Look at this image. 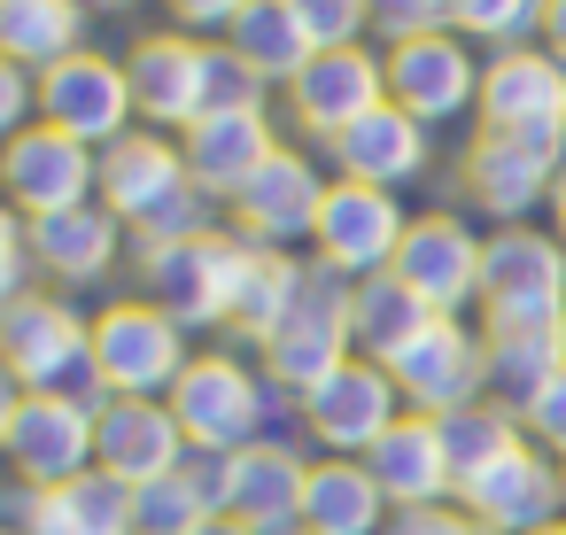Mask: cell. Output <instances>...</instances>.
I'll return each mask as SVG.
<instances>
[{
  "label": "cell",
  "mask_w": 566,
  "mask_h": 535,
  "mask_svg": "<svg viewBox=\"0 0 566 535\" xmlns=\"http://www.w3.org/2000/svg\"><path fill=\"white\" fill-rule=\"evenodd\" d=\"M102 210L140 241V249H164V241H195V233H218L210 225V195L195 187L187 171V148L171 133H125L117 148H102Z\"/></svg>",
  "instance_id": "6da1fadb"
},
{
  "label": "cell",
  "mask_w": 566,
  "mask_h": 535,
  "mask_svg": "<svg viewBox=\"0 0 566 535\" xmlns=\"http://www.w3.org/2000/svg\"><path fill=\"white\" fill-rule=\"evenodd\" d=\"M0 365L24 396H78V403H109L102 373H94V318H78L63 295H24L0 311Z\"/></svg>",
  "instance_id": "7a4b0ae2"
},
{
  "label": "cell",
  "mask_w": 566,
  "mask_h": 535,
  "mask_svg": "<svg viewBox=\"0 0 566 535\" xmlns=\"http://www.w3.org/2000/svg\"><path fill=\"white\" fill-rule=\"evenodd\" d=\"M481 334H558L566 318V241L535 225H496L481 256Z\"/></svg>",
  "instance_id": "3957f363"
},
{
  "label": "cell",
  "mask_w": 566,
  "mask_h": 535,
  "mask_svg": "<svg viewBox=\"0 0 566 535\" xmlns=\"http://www.w3.org/2000/svg\"><path fill=\"white\" fill-rule=\"evenodd\" d=\"M349 287H357V280H342L334 264H318V256L303 264V287H295L280 334L256 349V357H264V380H272L280 396H311L326 373H342V365L357 357V342H349Z\"/></svg>",
  "instance_id": "277c9868"
},
{
  "label": "cell",
  "mask_w": 566,
  "mask_h": 535,
  "mask_svg": "<svg viewBox=\"0 0 566 535\" xmlns=\"http://www.w3.org/2000/svg\"><path fill=\"white\" fill-rule=\"evenodd\" d=\"M164 403H171L187 450H249L272 427V380H264V365H241L233 349H202Z\"/></svg>",
  "instance_id": "5b68a950"
},
{
  "label": "cell",
  "mask_w": 566,
  "mask_h": 535,
  "mask_svg": "<svg viewBox=\"0 0 566 535\" xmlns=\"http://www.w3.org/2000/svg\"><path fill=\"white\" fill-rule=\"evenodd\" d=\"M187 365H195L187 326L164 303L117 295V303L94 311V373H102V396H171Z\"/></svg>",
  "instance_id": "8992f818"
},
{
  "label": "cell",
  "mask_w": 566,
  "mask_h": 535,
  "mask_svg": "<svg viewBox=\"0 0 566 535\" xmlns=\"http://www.w3.org/2000/svg\"><path fill=\"white\" fill-rule=\"evenodd\" d=\"M473 133H504V140H527V148H543V156L566 164V63L551 48L489 55Z\"/></svg>",
  "instance_id": "52a82bcc"
},
{
  "label": "cell",
  "mask_w": 566,
  "mask_h": 535,
  "mask_svg": "<svg viewBox=\"0 0 566 535\" xmlns=\"http://www.w3.org/2000/svg\"><path fill=\"white\" fill-rule=\"evenodd\" d=\"M210 55L218 40H195V32H140L125 48V78H133V109L148 133H195L210 117Z\"/></svg>",
  "instance_id": "ba28073f"
},
{
  "label": "cell",
  "mask_w": 566,
  "mask_h": 535,
  "mask_svg": "<svg viewBox=\"0 0 566 535\" xmlns=\"http://www.w3.org/2000/svg\"><path fill=\"white\" fill-rule=\"evenodd\" d=\"M388 380H396L403 411H419V419H450V411L481 403V396H489V349H481V326L434 318L419 342H403V349L388 357Z\"/></svg>",
  "instance_id": "9c48e42d"
},
{
  "label": "cell",
  "mask_w": 566,
  "mask_h": 535,
  "mask_svg": "<svg viewBox=\"0 0 566 535\" xmlns=\"http://www.w3.org/2000/svg\"><path fill=\"white\" fill-rule=\"evenodd\" d=\"M40 125L86 140L94 156L117 148L125 133H140V109H133V78H125V63L102 55V48H86V55L40 71Z\"/></svg>",
  "instance_id": "30bf717a"
},
{
  "label": "cell",
  "mask_w": 566,
  "mask_h": 535,
  "mask_svg": "<svg viewBox=\"0 0 566 535\" xmlns=\"http://www.w3.org/2000/svg\"><path fill=\"white\" fill-rule=\"evenodd\" d=\"M0 202L17 218H55V210L102 202V156L55 125H32L0 148Z\"/></svg>",
  "instance_id": "8fae6325"
},
{
  "label": "cell",
  "mask_w": 566,
  "mask_h": 535,
  "mask_svg": "<svg viewBox=\"0 0 566 535\" xmlns=\"http://www.w3.org/2000/svg\"><path fill=\"white\" fill-rule=\"evenodd\" d=\"M411 233V210L388 195V187H365V179H334L326 202H318V225H311V256L334 264L342 280H373L396 264Z\"/></svg>",
  "instance_id": "7c38bea8"
},
{
  "label": "cell",
  "mask_w": 566,
  "mask_h": 535,
  "mask_svg": "<svg viewBox=\"0 0 566 535\" xmlns=\"http://www.w3.org/2000/svg\"><path fill=\"white\" fill-rule=\"evenodd\" d=\"M380 102H388V63H380L373 48H326V55H311L303 78L280 94L287 125H295L303 140H318V148H334V140H342L349 125H365Z\"/></svg>",
  "instance_id": "4fadbf2b"
},
{
  "label": "cell",
  "mask_w": 566,
  "mask_h": 535,
  "mask_svg": "<svg viewBox=\"0 0 566 535\" xmlns=\"http://www.w3.org/2000/svg\"><path fill=\"white\" fill-rule=\"evenodd\" d=\"M233 264H241V233H195V241L140 249L148 303H164L187 334H202V326H226V318H233Z\"/></svg>",
  "instance_id": "5bb4252c"
},
{
  "label": "cell",
  "mask_w": 566,
  "mask_h": 535,
  "mask_svg": "<svg viewBox=\"0 0 566 535\" xmlns=\"http://www.w3.org/2000/svg\"><path fill=\"white\" fill-rule=\"evenodd\" d=\"M0 458L17 465L24 489H63V481L102 465V411L78 396H24Z\"/></svg>",
  "instance_id": "9a60e30c"
},
{
  "label": "cell",
  "mask_w": 566,
  "mask_h": 535,
  "mask_svg": "<svg viewBox=\"0 0 566 535\" xmlns=\"http://www.w3.org/2000/svg\"><path fill=\"white\" fill-rule=\"evenodd\" d=\"M388 63V102L411 109L419 125H450L481 109V48H465L458 32H427V40H396L380 48Z\"/></svg>",
  "instance_id": "2e32d148"
},
{
  "label": "cell",
  "mask_w": 566,
  "mask_h": 535,
  "mask_svg": "<svg viewBox=\"0 0 566 535\" xmlns=\"http://www.w3.org/2000/svg\"><path fill=\"white\" fill-rule=\"evenodd\" d=\"M295 411H303V434H311L326 458H365V450L403 419V396H396L388 365L349 357V365L326 373L311 396H295Z\"/></svg>",
  "instance_id": "e0dca14e"
},
{
  "label": "cell",
  "mask_w": 566,
  "mask_h": 535,
  "mask_svg": "<svg viewBox=\"0 0 566 535\" xmlns=\"http://www.w3.org/2000/svg\"><path fill=\"white\" fill-rule=\"evenodd\" d=\"M326 187L334 179H318V164H311V148H295V140H280L256 171H249V187L226 202V233H241V241H264V249H287V241H311V225H318V202H326Z\"/></svg>",
  "instance_id": "ac0fdd59"
},
{
  "label": "cell",
  "mask_w": 566,
  "mask_h": 535,
  "mask_svg": "<svg viewBox=\"0 0 566 535\" xmlns=\"http://www.w3.org/2000/svg\"><path fill=\"white\" fill-rule=\"evenodd\" d=\"M481 256H489V241H481L458 210H419L388 272H396L427 311L458 318L465 303H481Z\"/></svg>",
  "instance_id": "d6986e66"
},
{
  "label": "cell",
  "mask_w": 566,
  "mask_h": 535,
  "mask_svg": "<svg viewBox=\"0 0 566 535\" xmlns=\"http://www.w3.org/2000/svg\"><path fill=\"white\" fill-rule=\"evenodd\" d=\"M458 504H465L481 527H496V535H535V527L566 520V465H558L551 450L520 442V450H504L489 473H473V481L458 489Z\"/></svg>",
  "instance_id": "ffe728a7"
},
{
  "label": "cell",
  "mask_w": 566,
  "mask_h": 535,
  "mask_svg": "<svg viewBox=\"0 0 566 535\" xmlns=\"http://www.w3.org/2000/svg\"><path fill=\"white\" fill-rule=\"evenodd\" d=\"M558 171H566L558 156H543V148H527V140H504V133H473L465 156H458L465 202H473L481 218H496V225H527V218L551 202Z\"/></svg>",
  "instance_id": "44dd1931"
},
{
  "label": "cell",
  "mask_w": 566,
  "mask_h": 535,
  "mask_svg": "<svg viewBox=\"0 0 566 535\" xmlns=\"http://www.w3.org/2000/svg\"><path fill=\"white\" fill-rule=\"evenodd\" d=\"M326 164L342 171V179H365V187H411V179H427V164H434V125H419L411 109H396V102H380L365 125H349L334 148H326Z\"/></svg>",
  "instance_id": "7402d4cb"
},
{
  "label": "cell",
  "mask_w": 566,
  "mask_h": 535,
  "mask_svg": "<svg viewBox=\"0 0 566 535\" xmlns=\"http://www.w3.org/2000/svg\"><path fill=\"white\" fill-rule=\"evenodd\" d=\"M365 473L380 481V496L396 512H427V504H458V473H450V450H442V427L403 411L373 450H365Z\"/></svg>",
  "instance_id": "603a6c76"
},
{
  "label": "cell",
  "mask_w": 566,
  "mask_h": 535,
  "mask_svg": "<svg viewBox=\"0 0 566 535\" xmlns=\"http://www.w3.org/2000/svg\"><path fill=\"white\" fill-rule=\"evenodd\" d=\"M179 148H187L195 187H202L210 202H233V195L249 187V171L280 148V117H272V102H264V109H218V117H202L195 133H179Z\"/></svg>",
  "instance_id": "cb8c5ba5"
},
{
  "label": "cell",
  "mask_w": 566,
  "mask_h": 535,
  "mask_svg": "<svg viewBox=\"0 0 566 535\" xmlns=\"http://www.w3.org/2000/svg\"><path fill=\"white\" fill-rule=\"evenodd\" d=\"M187 434L171 419L164 396H109L102 403V473H117L125 489H148L164 473H179Z\"/></svg>",
  "instance_id": "d4e9b609"
},
{
  "label": "cell",
  "mask_w": 566,
  "mask_h": 535,
  "mask_svg": "<svg viewBox=\"0 0 566 535\" xmlns=\"http://www.w3.org/2000/svg\"><path fill=\"white\" fill-rule=\"evenodd\" d=\"M303 481H311L303 450L280 442V434H264V442H249V450L226 458V512L249 520L256 535L295 527V520H303Z\"/></svg>",
  "instance_id": "484cf974"
},
{
  "label": "cell",
  "mask_w": 566,
  "mask_h": 535,
  "mask_svg": "<svg viewBox=\"0 0 566 535\" xmlns=\"http://www.w3.org/2000/svg\"><path fill=\"white\" fill-rule=\"evenodd\" d=\"M32 225V264L55 280V287H94L117 272V249H125V225L102 210V202H78V210H55V218H24Z\"/></svg>",
  "instance_id": "4316f807"
},
{
  "label": "cell",
  "mask_w": 566,
  "mask_h": 535,
  "mask_svg": "<svg viewBox=\"0 0 566 535\" xmlns=\"http://www.w3.org/2000/svg\"><path fill=\"white\" fill-rule=\"evenodd\" d=\"M396 504L365 473V458H318L303 481V535H388Z\"/></svg>",
  "instance_id": "83f0119b"
},
{
  "label": "cell",
  "mask_w": 566,
  "mask_h": 535,
  "mask_svg": "<svg viewBox=\"0 0 566 535\" xmlns=\"http://www.w3.org/2000/svg\"><path fill=\"white\" fill-rule=\"evenodd\" d=\"M24 535H133V489L102 465L63 489H24Z\"/></svg>",
  "instance_id": "f1b7e54d"
},
{
  "label": "cell",
  "mask_w": 566,
  "mask_h": 535,
  "mask_svg": "<svg viewBox=\"0 0 566 535\" xmlns=\"http://www.w3.org/2000/svg\"><path fill=\"white\" fill-rule=\"evenodd\" d=\"M86 0H0V55L24 71H55L71 55H86Z\"/></svg>",
  "instance_id": "f546056e"
},
{
  "label": "cell",
  "mask_w": 566,
  "mask_h": 535,
  "mask_svg": "<svg viewBox=\"0 0 566 535\" xmlns=\"http://www.w3.org/2000/svg\"><path fill=\"white\" fill-rule=\"evenodd\" d=\"M226 48L272 86V94H287L295 78H303V63L318 55L311 48V32H303V17L287 9V0H249V9L226 24Z\"/></svg>",
  "instance_id": "4dcf8cb0"
},
{
  "label": "cell",
  "mask_w": 566,
  "mask_h": 535,
  "mask_svg": "<svg viewBox=\"0 0 566 535\" xmlns=\"http://www.w3.org/2000/svg\"><path fill=\"white\" fill-rule=\"evenodd\" d=\"M295 287H303V264H295L287 249L241 241V264H233V318H226V334H241V342L264 349V342L280 334L287 303H295Z\"/></svg>",
  "instance_id": "1f68e13d"
},
{
  "label": "cell",
  "mask_w": 566,
  "mask_h": 535,
  "mask_svg": "<svg viewBox=\"0 0 566 535\" xmlns=\"http://www.w3.org/2000/svg\"><path fill=\"white\" fill-rule=\"evenodd\" d=\"M434 318H442V311H427L396 272H373V280L349 287V342H357V357H373V365H388V357H396L403 342H419Z\"/></svg>",
  "instance_id": "d6a6232c"
},
{
  "label": "cell",
  "mask_w": 566,
  "mask_h": 535,
  "mask_svg": "<svg viewBox=\"0 0 566 535\" xmlns=\"http://www.w3.org/2000/svg\"><path fill=\"white\" fill-rule=\"evenodd\" d=\"M442 427V450H450V473H458V489L473 481V473H489L504 450H520L527 442V427H520V411H504V403H465V411H450V419H434Z\"/></svg>",
  "instance_id": "836d02e7"
},
{
  "label": "cell",
  "mask_w": 566,
  "mask_h": 535,
  "mask_svg": "<svg viewBox=\"0 0 566 535\" xmlns=\"http://www.w3.org/2000/svg\"><path fill=\"white\" fill-rule=\"evenodd\" d=\"M481 349H489V403H504V411H527V396L551 373H566L558 334H481Z\"/></svg>",
  "instance_id": "e575fe53"
},
{
  "label": "cell",
  "mask_w": 566,
  "mask_h": 535,
  "mask_svg": "<svg viewBox=\"0 0 566 535\" xmlns=\"http://www.w3.org/2000/svg\"><path fill=\"white\" fill-rule=\"evenodd\" d=\"M450 32L465 48H489V55L535 48L543 40V0H450Z\"/></svg>",
  "instance_id": "d590c367"
},
{
  "label": "cell",
  "mask_w": 566,
  "mask_h": 535,
  "mask_svg": "<svg viewBox=\"0 0 566 535\" xmlns=\"http://www.w3.org/2000/svg\"><path fill=\"white\" fill-rule=\"evenodd\" d=\"M287 9L303 17V32H311L318 55H326V48H365V32H373V9H365V0H287Z\"/></svg>",
  "instance_id": "8d00e7d4"
},
{
  "label": "cell",
  "mask_w": 566,
  "mask_h": 535,
  "mask_svg": "<svg viewBox=\"0 0 566 535\" xmlns=\"http://www.w3.org/2000/svg\"><path fill=\"white\" fill-rule=\"evenodd\" d=\"M365 9H373V40H380V48L450 32V0H365Z\"/></svg>",
  "instance_id": "74e56055"
},
{
  "label": "cell",
  "mask_w": 566,
  "mask_h": 535,
  "mask_svg": "<svg viewBox=\"0 0 566 535\" xmlns=\"http://www.w3.org/2000/svg\"><path fill=\"white\" fill-rule=\"evenodd\" d=\"M32 272H40V264H32V225L0 202V311L32 295Z\"/></svg>",
  "instance_id": "f35d334b"
},
{
  "label": "cell",
  "mask_w": 566,
  "mask_h": 535,
  "mask_svg": "<svg viewBox=\"0 0 566 535\" xmlns=\"http://www.w3.org/2000/svg\"><path fill=\"white\" fill-rule=\"evenodd\" d=\"M520 427H527V442H535V450H551V458L566 465V373H551V380L527 396Z\"/></svg>",
  "instance_id": "ab89813d"
},
{
  "label": "cell",
  "mask_w": 566,
  "mask_h": 535,
  "mask_svg": "<svg viewBox=\"0 0 566 535\" xmlns=\"http://www.w3.org/2000/svg\"><path fill=\"white\" fill-rule=\"evenodd\" d=\"M32 125H40V71L0 55V148H9L17 133H32Z\"/></svg>",
  "instance_id": "60d3db41"
},
{
  "label": "cell",
  "mask_w": 566,
  "mask_h": 535,
  "mask_svg": "<svg viewBox=\"0 0 566 535\" xmlns=\"http://www.w3.org/2000/svg\"><path fill=\"white\" fill-rule=\"evenodd\" d=\"M249 9V0H164L171 32H195V40H226V24Z\"/></svg>",
  "instance_id": "b9f144b4"
},
{
  "label": "cell",
  "mask_w": 566,
  "mask_h": 535,
  "mask_svg": "<svg viewBox=\"0 0 566 535\" xmlns=\"http://www.w3.org/2000/svg\"><path fill=\"white\" fill-rule=\"evenodd\" d=\"M388 535H481V520L465 504H427V512H396Z\"/></svg>",
  "instance_id": "7bdbcfd3"
},
{
  "label": "cell",
  "mask_w": 566,
  "mask_h": 535,
  "mask_svg": "<svg viewBox=\"0 0 566 535\" xmlns=\"http://www.w3.org/2000/svg\"><path fill=\"white\" fill-rule=\"evenodd\" d=\"M535 48H551L558 63H566V0H543V40Z\"/></svg>",
  "instance_id": "ee69618b"
},
{
  "label": "cell",
  "mask_w": 566,
  "mask_h": 535,
  "mask_svg": "<svg viewBox=\"0 0 566 535\" xmlns=\"http://www.w3.org/2000/svg\"><path fill=\"white\" fill-rule=\"evenodd\" d=\"M17 403H24V388L9 380V365H0V450H9V427H17Z\"/></svg>",
  "instance_id": "f6af8a7d"
},
{
  "label": "cell",
  "mask_w": 566,
  "mask_h": 535,
  "mask_svg": "<svg viewBox=\"0 0 566 535\" xmlns=\"http://www.w3.org/2000/svg\"><path fill=\"white\" fill-rule=\"evenodd\" d=\"M195 535H256V527H249V520H233V512H218V520H202Z\"/></svg>",
  "instance_id": "bcb514c9"
},
{
  "label": "cell",
  "mask_w": 566,
  "mask_h": 535,
  "mask_svg": "<svg viewBox=\"0 0 566 535\" xmlns=\"http://www.w3.org/2000/svg\"><path fill=\"white\" fill-rule=\"evenodd\" d=\"M551 225H558V241H566V171H558V187H551Z\"/></svg>",
  "instance_id": "7dc6e473"
},
{
  "label": "cell",
  "mask_w": 566,
  "mask_h": 535,
  "mask_svg": "<svg viewBox=\"0 0 566 535\" xmlns=\"http://www.w3.org/2000/svg\"><path fill=\"white\" fill-rule=\"evenodd\" d=\"M86 9H109V17H125V9H140V0H86Z\"/></svg>",
  "instance_id": "c3c4849f"
},
{
  "label": "cell",
  "mask_w": 566,
  "mask_h": 535,
  "mask_svg": "<svg viewBox=\"0 0 566 535\" xmlns=\"http://www.w3.org/2000/svg\"><path fill=\"white\" fill-rule=\"evenodd\" d=\"M558 365H566V318H558Z\"/></svg>",
  "instance_id": "681fc988"
},
{
  "label": "cell",
  "mask_w": 566,
  "mask_h": 535,
  "mask_svg": "<svg viewBox=\"0 0 566 535\" xmlns=\"http://www.w3.org/2000/svg\"><path fill=\"white\" fill-rule=\"evenodd\" d=\"M535 535H566V520H551V527H535Z\"/></svg>",
  "instance_id": "f907efd6"
},
{
  "label": "cell",
  "mask_w": 566,
  "mask_h": 535,
  "mask_svg": "<svg viewBox=\"0 0 566 535\" xmlns=\"http://www.w3.org/2000/svg\"><path fill=\"white\" fill-rule=\"evenodd\" d=\"M0 535H24V527H0Z\"/></svg>",
  "instance_id": "816d5d0a"
}]
</instances>
